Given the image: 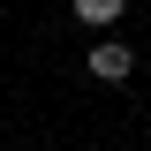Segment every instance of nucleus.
<instances>
[{
  "mask_svg": "<svg viewBox=\"0 0 151 151\" xmlns=\"http://www.w3.org/2000/svg\"><path fill=\"white\" fill-rule=\"evenodd\" d=\"M83 60H91V76H98V83H121V76L136 68V53H129V45H121V38H98V45H91V53H83Z\"/></svg>",
  "mask_w": 151,
  "mask_h": 151,
  "instance_id": "nucleus-1",
  "label": "nucleus"
},
{
  "mask_svg": "<svg viewBox=\"0 0 151 151\" xmlns=\"http://www.w3.org/2000/svg\"><path fill=\"white\" fill-rule=\"evenodd\" d=\"M76 23L106 30V23H121V0H76Z\"/></svg>",
  "mask_w": 151,
  "mask_h": 151,
  "instance_id": "nucleus-2",
  "label": "nucleus"
}]
</instances>
